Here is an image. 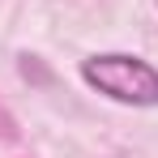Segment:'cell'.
<instances>
[{
	"mask_svg": "<svg viewBox=\"0 0 158 158\" xmlns=\"http://www.w3.org/2000/svg\"><path fill=\"white\" fill-rule=\"evenodd\" d=\"M81 77L90 90H98L115 103L158 107V69L141 56H124V52L90 56V60H81Z\"/></svg>",
	"mask_w": 158,
	"mask_h": 158,
	"instance_id": "6da1fadb",
	"label": "cell"
}]
</instances>
